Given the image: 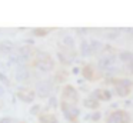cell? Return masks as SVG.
<instances>
[{
  "label": "cell",
  "mask_w": 133,
  "mask_h": 123,
  "mask_svg": "<svg viewBox=\"0 0 133 123\" xmlns=\"http://www.w3.org/2000/svg\"><path fill=\"white\" fill-rule=\"evenodd\" d=\"M90 116H92V117H90V120H93V122H97V120L100 119V116H102V114L99 113V112H96V113L90 114Z\"/></svg>",
  "instance_id": "obj_17"
},
{
  "label": "cell",
  "mask_w": 133,
  "mask_h": 123,
  "mask_svg": "<svg viewBox=\"0 0 133 123\" xmlns=\"http://www.w3.org/2000/svg\"><path fill=\"white\" fill-rule=\"evenodd\" d=\"M106 123H130V114L126 110H115L107 116Z\"/></svg>",
  "instance_id": "obj_5"
},
{
  "label": "cell",
  "mask_w": 133,
  "mask_h": 123,
  "mask_svg": "<svg viewBox=\"0 0 133 123\" xmlns=\"http://www.w3.org/2000/svg\"><path fill=\"white\" fill-rule=\"evenodd\" d=\"M13 49V43L12 42H3V43H0V50L3 51V53H7V51H10Z\"/></svg>",
  "instance_id": "obj_14"
},
{
  "label": "cell",
  "mask_w": 133,
  "mask_h": 123,
  "mask_svg": "<svg viewBox=\"0 0 133 123\" xmlns=\"http://www.w3.org/2000/svg\"><path fill=\"white\" fill-rule=\"evenodd\" d=\"M92 97H95L97 102H109L112 99V93L107 89H96L92 93Z\"/></svg>",
  "instance_id": "obj_6"
},
{
  "label": "cell",
  "mask_w": 133,
  "mask_h": 123,
  "mask_svg": "<svg viewBox=\"0 0 133 123\" xmlns=\"http://www.w3.org/2000/svg\"><path fill=\"white\" fill-rule=\"evenodd\" d=\"M83 106L87 109H97L99 106H100V102H97V100L95 99V97H87V99L83 100Z\"/></svg>",
  "instance_id": "obj_10"
},
{
  "label": "cell",
  "mask_w": 133,
  "mask_h": 123,
  "mask_svg": "<svg viewBox=\"0 0 133 123\" xmlns=\"http://www.w3.org/2000/svg\"><path fill=\"white\" fill-rule=\"evenodd\" d=\"M35 64L37 69H40L42 72H50L55 69V60L52 59L49 53L46 51L36 50L35 53Z\"/></svg>",
  "instance_id": "obj_1"
},
{
  "label": "cell",
  "mask_w": 133,
  "mask_h": 123,
  "mask_svg": "<svg viewBox=\"0 0 133 123\" xmlns=\"http://www.w3.org/2000/svg\"><path fill=\"white\" fill-rule=\"evenodd\" d=\"M66 79H67V73H66V72H63V70L57 72V74H56V77H55V80H56L57 83L66 82Z\"/></svg>",
  "instance_id": "obj_16"
},
{
  "label": "cell",
  "mask_w": 133,
  "mask_h": 123,
  "mask_svg": "<svg viewBox=\"0 0 133 123\" xmlns=\"http://www.w3.org/2000/svg\"><path fill=\"white\" fill-rule=\"evenodd\" d=\"M119 59L122 60V62H132L133 60V53L132 51H122L120 54H119Z\"/></svg>",
  "instance_id": "obj_13"
},
{
  "label": "cell",
  "mask_w": 133,
  "mask_h": 123,
  "mask_svg": "<svg viewBox=\"0 0 133 123\" xmlns=\"http://www.w3.org/2000/svg\"><path fill=\"white\" fill-rule=\"evenodd\" d=\"M39 122L40 123H59L55 114L52 113H42L39 114Z\"/></svg>",
  "instance_id": "obj_9"
},
{
  "label": "cell",
  "mask_w": 133,
  "mask_h": 123,
  "mask_svg": "<svg viewBox=\"0 0 133 123\" xmlns=\"http://www.w3.org/2000/svg\"><path fill=\"white\" fill-rule=\"evenodd\" d=\"M60 102L69 103V105H77L79 103V92L76 90L75 86L66 85L62 90V100Z\"/></svg>",
  "instance_id": "obj_4"
},
{
  "label": "cell",
  "mask_w": 133,
  "mask_h": 123,
  "mask_svg": "<svg viewBox=\"0 0 133 123\" xmlns=\"http://www.w3.org/2000/svg\"><path fill=\"white\" fill-rule=\"evenodd\" d=\"M50 89H52V86H50L49 80H44V82L39 86V94H40V96H46L50 92Z\"/></svg>",
  "instance_id": "obj_11"
},
{
  "label": "cell",
  "mask_w": 133,
  "mask_h": 123,
  "mask_svg": "<svg viewBox=\"0 0 133 123\" xmlns=\"http://www.w3.org/2000/svg\"><path fill=\"white\" fill-rule=\"evenodd\" d=\"M39 110H40V107H39V106H33V107H32V113H37Z\"/></svg>",
  "instance_id": "obj_20"
},
{
  "label": "cell",
  "mask_w": 133,
  "mask_h": 123,
  "mask_svg": "<svg viewBox=\"0 0 133 123\" xmlns=\"http://www.w3.org/2000/svg\"><path fill=\"white\" fill-rule=\"evenodd\" d=\"M0 123H13V119L12 117H2V119H0Z\"/></svg>",
  "instance_id": "obj_18"
},
{
  "label": "cell",
  "mask_w": 133,
  "mask_h": 123,
  "mask_svg": "<svg viewBox=\"0 0 133 123\" xmlns=\"http://www.w3.org/2000/svg\"><path fill=\"white\" fill-rule=\"evenodd\" d=\"M17 97L22 100V102H24V103H32L33 100H35L36 94L33 93L32 90H26V89H20V90L17 92Z\"/></svg>",
  "instance_id": "obj_7"
},
{
  "label": "cell",
  "mask_w": 133,
  "mask_h": 123,
  "mask_svg": "<svg viewBox=\"0 0 133 123\" xmlns=\"http://www.w3.org/2000/svg\"><path fill=\"white\" fill-rule=\"evenodd\" d=\"M107 83H113L115 85V92L117 96L120 97H124L127 96V94H130V92H132L133 89V82H130V80L127 79H107Z\"/></svg>",
  "instance_id": "obj_2"
},
{
  "label": "cell",
  "mask_w": 133,
  "mask_h": 123,
  "mask_svg": "<svg viewBox=\"0 0 133 123\" xmlns=\"http://www.w3.org/2000/svg\"><path fill=\"white\" fill-rule=\"evenodd\" d=\"M103 46L99 42H90L89 43V54H97L99 50H102Z\"/></svg>",
  "instance_id": "obj_12"
},
{
  "label": "cell",
  "mask_w": 133,
  "mask_h": 123,
  "mask_svg": "<svg viewBox=\"0 0 133 123\" xmlns=\"http://www.w3.org/2000/svg\"><path fill=\"white\" fill-rule=\"evenodd\" d=\"M82 74L86 80H95V67L93 64H86L82 69Z\"/></svg>",
  "instance_id": "obj_8"
},
{
  "label": "cell",
  "mask_w": 133,
  "mask_h": 123,
  "mask_svg": "<svg viewBox=\"0 0 133 123\" xmlns=\"http://www.w3.org/2000/svg\"><path fill=\"white\" fill-rule=\"evenodd\" d=\"M49 29H43V27H39V29H35L33 30V34L35 36H37V37H44V36H47V33H49Z\"/></svg>",
  "instance_id": "obj_15"
},
{
  "label": "cell",
  "mask_w": 133,
  "mask_h": 123,
  "mask_svg": "<svg viewBox=\"0 0 133 123\" xmlns=\"http://www.w3.org/2000/svg\"><path fill=\"white\" fill-rule=\"evenodd\" d=\"M0 80H2L3 83H6V85H9V80H7V77H6V76H3L2 73H0Z\"/></svg>",
  "instance_id": "obj_19"
},
{
  "label": "cell",
  "mask_w": 133,
  "mask_h": 123,
  "mask_svg": "<svg viewBox=\"0 0 133 123\" xmlns=\"http://www.w3.org/2000/svg\"><path fill=\"white\" fill-rule=\"evenodd\" d=\"M60 109L63 112L64 117L72 123H79V116H80V110L76 105H69V103L60 102Z\"/></svg>",
  "instance_id": "obj_3"
},
{
  "label": "cell",
  "mask_w": 133,
  "mask_h": 123,
  "mask_svg": "<svg viewBox=\"0 0 133 123\" xmlns=\"http://www.w3.org/2000/svg\"><path fill=\"white\" fill-rule=\"evenodd\" d=\"M20 123H26V122H20Z\"/></svg>",
  "instance_id": "obj_21"
}]
</instances>
